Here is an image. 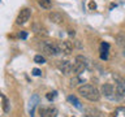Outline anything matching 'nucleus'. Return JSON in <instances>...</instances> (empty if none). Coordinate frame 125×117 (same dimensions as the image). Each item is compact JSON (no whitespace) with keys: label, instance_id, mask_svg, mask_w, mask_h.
<instances>
[{"label":"nucleus","instance_id":"1","mask_svg":"<svg viewBox=\"0 0 125 117\" xmlns=\"http://www.w3.org/2000/svg\"><path fill=\"white\" fill-rule=\"evenodd\" d=\"M78 94L81 96H83L85 99L90 101H98L100 99V92L96 87H94L93 85H83L78 87Z\"/></svg>","mask_w":125,"mask_h":117},{"label":"nucleus","instance_id":"2","mask_svg":"<svg viewBox=\"0 0 125 117\" xmlns=\"http://www.w3.org/2000/svg\"><path fill=\"white\" fill-rule=\"evenodd\" d=\"M87 66H89V60L85 56H82V55H78V56L76 57L74 64H73V72L80 74V73L83 72Z\"/></svg>","mask_w":125,"mask_h":117},{"label":"nucleus","instance_id":"3","mask_svg":"<svg viewBox=\"0 0 125 117\" xmlns=\"http://www.w3.org/2000/svg\"><path fill=\"white\" fill-rule=\"evenodd\" d=\"M43 51L48 55V56H56L61 52L60 51V47L55 43H50V42H44L43 43Z\"/></svg>","mask_w":125,"mask_h":117},{"label":"nucleus","instance_id":"4","mask_svg":"<svg viewBox=\"0 0 125 117\" xmlns=\"http://www.w3.org/2000/svg\"><path fill=\"white\" fill-rule=\"evenodd\" d=\"M30 16H31V10L29 8H23V9L18 13L17 18H16V23H17V25H23V23H26L30 20Z\"/></svg>","mask_w":125,"mask_h":117},{"label":"nucleus","instance_id":"5","mask_svg":"<svg viewBox=\"0 0 125 117\" xmlns=\"http://www.w3.org/2000/svg\"><path fill=\"white\" fill-rule=\"evenodd\" d=\"M57 68L60 69L61 73H64V74H69V73L73 72V64H72L70 61H68V60H61V61H59Z\"/></svg>","mask_w":125,"mask_h":117},{"label":"nucleus","instance_id":"6","mask_svg":"<svg viewBox=\"0 0 125 117\" xmlns=\"http://www.w3.org/2000/svg\"><path fill=\"white\" fill-rule=\"evenodd\" d=\"M41 117H57V109L55 107H47L41 109Z\"/></svg>","mask_w":125,"mask_h":117},{"label":"nucleus","instance_id":"7","mask_svg":"<svg viewBox=\"0 0 125 117\" xmlns=\"http://www.w3.org/2000/svg\"><path fill=\"white\" fill-rule=\"evenodd\" d=\"M48 18L51 20V22L57 23V25H60V23L64 22V17H62V14H60L59 12H51L48 14Z\"/></svg>","mask_w":125,"mask_h":117},{"label":"nucleus","instance_id":"8","mask_svg":"<svg viewBox=\"0 0 125 117\" xmlns=\"http://www.w3.org/2000/svg\"><path fill=\"white\" fill-rule=\"evenodd\" d=\"M59 47H60V51H61V52H64V53H66V55H69L70 52H72V49H73V46H72V43H70L69 40H62V42H60Z\"/></svg>","mask_w":125,"mask_h":117},{"label":"nucleus","instance_id":"9","mask_svg":"<svg viewBox=\"0 0 125 117\" xmlns=\"http://www.w3.org/2000/svg\"><path fill=\"white\" fill-rule=\"evenodd\" d=\"M102 92H103L104 96L112 98V96H113V92H115V90H113V86H112V85L105 83V85H103V87H102Z\"/></svg>","mask_w":125,"mask_h":117},{"label":"nucleus","instance_id":"10","mask_svg":"<svg viewBox=\"0 0 125 117\" xmlns=\"http://www.w3.org/2000/svg\"><path fill=\"white\" fill-rule=\"evenodd\" d=\"M38 101H39V98H38V95H33V98L30 99V105H29L30 117H34V111H35V107L38 105Z\"/></svg>","mask_w":125,"mask_h":117},{"label":"nucleus","instance_id":"11","mask_svg":"<svg viewBox=\"0 0 125 117\" xmlns=\"http://www.w3.org/2000/svg\"><path fill=\"white\" fill-rule=\"evenodd\" d=\"M116 94L119 95V98H125V83L119 81L116 85Z\"/></svg>","mask_w":125,"mask_h":117},{"label":"nucleus","instance_id":"12","mask_svg":"<svg viewBox=\"0 0 125 117\" xmlns=\"http://www.w3.org/2000/svg\"><path fill=\"white\" fill-rule=\"evenodd\" d=\"M108 48H109L108 43L103 42L100 44V57L103 58V60H107V57H108Z\"/></svg>","mask_w":125,"mask_h":117},{"label":"nucleus","instance_id":"13","mask_svg":"<svg viewBox=\"0 0 125 117\" xmlns=\"http://www.w3.org/2000/svg\"><path fill=\"white\" fill-rule=\"evenodd\" d=\"M68 101H70V103H72V104H73L76 108H78V109H82V105H81V103H80V100H78L76 96H73V95L68 96Z\"/></svg>","mask_w":125,"mask_h":117},{"label":"nucleus","instance_id":"14","mask_svg":"<svg viewBox=\"0 0 125 117\" xmlns=\"http://www.w3.org/2000/svg\"><path fill=\"white\" fill-rule=\"evenodd\" d=\"M39 5H41L43 9H51V7H52V3H51V0H38Z\"/></svg>","mask_w":125,"mask_h":117},{"label":"nucleus","instance_id":"15","mask_svg":"<svg viewBox=\"0 0 125 117\" xmlns=\"http://www.w3.org/2000/svg\"><path fill=\"white\" fill-rule=\"evenodd\" d=\"M113 117H125V107H119L117 108Z\"/></svg>","mask_w":125,"mask_h":117},{"label":"nucleus","instance_id":"16","mask_svg":"<svg viewBox=\"0 0 125 117\" xmlns=\"http://www.w3.org/2000/svg\"><path fill=\"white\" fill-rule=\"evenodd\" d=\"M86 117H102V115L96 111H93V109H89L86 112Z\"/></svg>","mask_w":125,"mask_h":117},{"label":"nucleus","instance_id":"17","mask_svg":"<svg viewBox=\"0 0 125 117\" xmlns=\"http://www.w3.org/2000/svg\"><path fill=\"white\" fill-rule=\"evenodd\" d=\"M34 61L37 62V64H44V62H46V58L43 57V56H41V55H37V56L34 57Z\"/></svg>","mask_w":125,"mask_h":117},{"label":"nucleus","instance_id":"18","mask_svg":"<svg viewBox=\"0 0 125 117\" xmlns=\"http://www.w3.org/2000/svg\"><path fill=\"white\" fill-rule=\"evenodd\" d=\"M116 40H117V44H119V46H123L124 42H125V35H117Z\"/></svg>","mask_w":125,"mask_h":117},{"label":"nucleus","instance_id":"19","mask_svg":"<svg viewBox=\"0 0 125 117\" xmlns=\"http://www.w3.org/2000/svg\"><path fill=\"white\" fill-rule=\"evenodd\" d=\"M55 98H56V91L48 92V94H47V99H48V100H53Z\"/></svg>","mask_w":125,"mask_h":117},{"label":"nucleus","instance_id":"20","mask_svg":"<svg viewBox=\"0 0 125 117\" xmlns=\"http://www.w3.org/2000/svg\"><path fill=\"white\" fill-rule=\"evenodd\" d=\"M0 95H1V94H0ZM1 96H3V95H1ZM3 100H4V111L8 112V101H7V99H5L4 96H3Z\"/></svg>","mask_w":125,"mask_h":117},{"label":"nucleus","instance_id":"21","mask_svg":"<svg viewBox=\"0 0 125 117\" xmlns=\"http://www.w3.org/2000/svg\"><path fill=\"white\" fill-rule=\"evenodd\" d=\"M33 74H34V76H41V70H39V69H33Z\"/></svg>","mask_w":125,"mask_h":117},{"label":"nucleus","instance_id":"22","mask_svg":"<svg viewBox=\"0 0 125 117\" xmlns=\"http://www.w3.org/2000/svg\"><path fill=\"white\" fill-rule=\"evenodd\" d=\"M26 37H27L26 31H21V33H20V38H22V39H26Z\"/></svg>","mask_w":125,"mask_h":117},{"label":"nucleus","instance_id":"23","mask_svg":"<svg viewBox=\"0 0 125 117\" xmlns=\"http://www.w3.org/2000/svg\"><path fill=\"white\" fill-rule=\"evenodd\" d=\"M96 5H95V3H93V1H90V9H95Z\"/></svg>","mask_w":125,"mask_h":117},{"label":"nucleus","instance_id":"24","mask_svg":"<svg viewBox=\"0 0 125 117\" xmlns=\"http://www.w3.org/2000/svg\"><path fill=\"white\" fill-rule=\"evenodd\" d=\"M68 34L70 35V37H74V35H76V33H74V30H68Z\"/></svg>","mask_w":125,"mask_h":117},{"label":"nucleus","instance_id":"25","mask_svg":"<svg viewBox=\"0 0 125 117\" xmlns=\"http://www.w3.org/2000/svg\"><path fill=\"white\" fill-rule=\"evenodd\" d=\"M124 56H125V47H124Z\"/></svg>","mask_w":125,"mask_h":117}]
</instances>
